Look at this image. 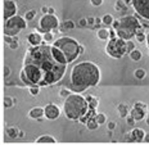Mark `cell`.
<instances>
[{
    "label": "cell",
    "instance_id": "6da1fadb",
    "mask_svg": "<svg viewBox=\"0 0 149 145\" xmlns=\"http://www.w3.org/2000/svg\"><path fill=\"white\" fill-rule=\"evenodd\" d=\"M67 64L66 57L58 48L40 44L27 50L22 71L27 76L30 86L45 87L58 83L64 77Z\"/></svg>",
    "mask_w": 149,
    "mask_h": 145
},
{
    "label": "cell",
    "instance_id": "7a4b0ae2",
    "mask_svg": "<svg viewBox=\"0 0 149 145\" xmlns=\"http://www.w3.org/2000/svg\"><path fill=\"white\" fill-rule=\"evenodd\" d=\"M69 87L74 93H82L86 89L96 86L100 81V70L92 62L77 63L71 71Z\"/></svg>",
    "mask_w": 149,
    "mask_h": 145
},
{
    "label": "cell",
    "instance_id": "83f0119b",
    "mask_svg": "<svg viewBox=\"0 0 149 145\" xmlns=\"http://www.w3.org/2000/svg\"><path fill=\"white\" fill-rule=\"evenodd\" d=\"M126 9V4L123 3V0H118L116 3V11L117 12H123Z\"/></svg>",
    "mask_w": 149,
    "mask_h": 145
},
{
    "label": "cell",
    "instance_id": "816d5d0a",
    "mask_svg": "<svg viewBox=\"0 0 149 145\" xmlns=\"http://www.w3.org/2000/svg\"><path fill=\"white\" fill-rule=\"evenodd\" d=\"M84 52H85L84 46H80V55H81V54H84Z\"/></svg>",
    "mask_w": 149,
    "mask_h": 145
},
{
    "label": "cell",
    "instance_id": "c3c4849f",
    "mask_svg": "<svg viewBox=\"0 0 149 145\" xmlns=\"http://www.w3.org/2000/svg\"><path fill=\"white\" fill-rule=\"evenodd\" d=\"M49 14H54L55 13V11H54V8H49V12H48Z\"/></svg>",
    "mask_w": 149,
    "mask_h": 145
},
{
    "label": "cell",
    "instance_id": "5b68a950",
    "mask_svg": "<svg viewBox=\"0 0 149 145\" xmlns=\"http://www.w3.org/2000/svg\"><path fill=\"white\" fill-rule=\"evenodd\" d=\"M140 26H141L140 21L136 19L134 16H123L120 19V24H118V27L114 31L118 37L127 41V40L132 39L134 36H136L138 28Z\"/></svg>",
    "mask_w": 149,
    "mask_h": 145
},
{
    "label": "cell",
    "instance_id": "f6af8a7d",
    "mask_svg": "<svg viewBox=\"0 0 149 145\" xmlns=\"http://www.w3.org/2000/svg\"><path fill=\"white\" fill-rule=\"evenodd\" d=\"M143 141L149 142V134H145V135H144V140H143Z\"/></svg>",
    "mask_w": 149,
    "mask_h": 145
},
{
    "label": "cell",
    "instance_id": "4dcf8cb0",
    "mask_svg": "<svg viewBox=\"0 0 149 145\" xmlns=\"http://www.w3.org/2000/svg\"><path fill=\"white\" fill-rule=\"evenodd\" d=\"M134 49H135V44H134V41L127 40V41H126V52L130 53V52H132Z\"/></svg>",
    "mask_w": 149,
    "mask_h": 145
},
{
    "label": "cell",
    "instance_id": "ee69618b",
    "mask_svg": "<svg viewBox=\"0 0 149 145\" xmlns=\"http://www.w3.org/2000/svg\"><path fill=\"white\" fill-rule=\"evenodd\" d=\"M41 12H43L44 14H48V12H49V8H46V7H43V8H41Z\"/></svg>",
    "mask_w": 149,
    "mask_h": 145
},
{
    "label": "cell",
    "instance_id": "b9f144b4",
    "mask_svg": "<svg viewBox=\"0 0 149 145\" xmlns=\"http://www.w3.org/2000/svg\"><path fill=\"white\" fill-rule=\"evenodd\" d=\"M4 76L5 77H9L10 76V68L8 67V66H5L4 67Z\"/></svg>",
    "mask_w": 149,
    "mask_h": 145
},
{
    "label": "cell",
    "instance_id": "2e32d148",
    "mask_svg": "<svg viewBox=\"0 0 149 145\" xmlns=\"http://www.w3.org/2000/svg\"><path fill=\"white\" fill-rule=\"evenodd\" d=\"M117 109H118V113H120V116L122 117V118H126V117L130 114V108H128V105L126 103L118 104Z\"/></svg>",
    "mask_w": 149,
    "mask_h": 145
},
{
    "label": "cell",
    "instance_id": "7dc6e473",
    "mask_svg": "<svg viewBox=\"0 0 149 145\" xmlns=\"http://www.w3.org/2000/svg\"><path fill=\"white\" fill-rule=\"evenodd\" d=\"M140 24H141V27H143V28H145V30L149 28V24L148 23H140Z\"/></svg>",
    "mask_w": 149,
    "mask_h": 145
},
{
    "label": "cell",
    "instance_id": "d6986e66",
    "mask_svg": "<svg viewBox=\"0 0 149 145\" xmlns=\"http://www.w3.org/2000/svg\"><path fill=\"white\" fill-rule=\"evenodd\" d=\"M96 35H98V39L100 40H109V31L105 28H99Z\"/></svg>",
    "mask_w": 149,
    "mask_h": 145
},
{
    "label": "cell",
    "instance_id": "7bdbcfd3",
    "mask_svg": "<svg viewBox=\"0 0 149 145\" xmlns=\"http://www.w3.org/2000/svg\"><path fill=\"white\" fill-rule=\"evenodd\" d=\"M114 127H116L114 122H109V123H108V130H114Z\"/></svg>",
    "mask_w": 149,
    "mask_h": 145
},
{
    "label": "cell",
    "instance_id": "74e56055",
    "mask_svg": "<svg viewBox=\"0 0 149 145\" xmlns=\"http://www.w3.org/2000/svg\"><path fill=\"white\" fill-rule=\"evenodd\" d=\"M91 1V4L94 7H100L103 4V0H90Z\"/></svg>",
    "mask_w": 149,
    "mask_h": 145
},
{
    "label": "cell",
    "instance_id": "ac0fdd59",
    "mask_svg": "<svg viewBox=\"0 0 149 145\" xmlns=\"http://www.w3.org/2000/svg\"><path fill=\"white\" fill-rule=\"evenodd\" d=\"M74 27H76V24L73 23V21L67 19V21H64L63 24L61 26V32H64V31H67V30H73Z\"/></svg>",
    "mask_w": 149,
    "mask_h": 145
},
{
    "label": "cell",
    "instance_id": "52a82bcc",
    "mask_svg": "<svg viewBox=\"0 0 149 145\" xmlns=\"http://www.w3.org/2000/svg\"><path fill=\"white\" fill-rule=\"evenodd\" d=\"M27 19L23 18L21 16H14L12 18H9L8 21H5L4 24V35H8V36H17L22 30L26 28L27 26Z\"/></svg>",
    "mask_w": 149,
    "mask_h": 145
},
{
    "label": "cell",
    "instance_id": "1f68e13d",
    "mask_svg": "<svg viewBox=\"0 0 149 145\" xmlns=\"http://www.w3.org/2000/svg\"><path fill=\"white\" fill-rule=\"evenodd\" d=\"M53 39H54V36H53L51 32H45V34L43 35V40H44V41H46V42L53 41Z\"/></svg>",
    "mask_w": 149,
    "mask_h": 145
},
{
    "label": "cell",
    "instance_id": "8992f818",
    "mask_svg": "<svg viewBox=\"0 0 149 145\" xmlns=\"http://www.w3.org/2000/svg\"><path fill=\"white\" fill-rule=\"evenodd\" d=\"M105 52L109 57L114 58V59H120L126 54V40L121 39V37L116 36L113 39L108 40V44L105 46Z\"/></svg>",
    "mask_w": 149,
    "mask_h": 145
},
{
    "label": "cell",
    "instance_id": "cb8c5ba5",
    "mask_svg": "<svg viewBox=\"0 0 149 145\" xmlns=\"http://www.w3.org/2000/svg\"><path fill=\"white\" fill-rule=\"evenodd\" d=\"M134 75H135L136 78H139V80H143V78L146 76V72H145V70H143V68H138V70H135Z\"/></svg>",
    "mask_w": 149,
    "mask_h": 145
},
{
    "label": "cell",
    "instance_id": "f5cc1de1",
    "mask_svg": "<svg viewBox=\"0 0 149 145\" xmlns=\"http://www.w3.org/2000/svg\"><path fill=\"white\" fill-rule=\"evenodd\" d=\"M146 124H149V116H148V118H146Z\"/></svg>",
    "mask_w": 149,
    "mask_h": 145
},
{
    "label": "cell",
    "instance_id": "f1b7e54d",
    "mask_svg": "<svg viewBox=\"0 0 149 145\" xmlns=\"http://www.w3.org/2000/svg\"><path fill=\"white\" fill-rule=\"evenodd\" d=\"M95 118H96V121H98V123H99V124L105 123V121H107V118H105V116L103 113H96Z\"/></svg>",
    "mask_w": 149,
    "mask_h": 145
},
{
    "label": "cell",
    "instance_id": "277c9868",
    "mask_svg": "<svg viewBox=\"0 0 149 145\" xmlns=\"http://www.w3.org/2000/svg\"><path fill=\"white\" fill-rule=\"evenodd\" d=\"M53 45L63 53V55L66 57L68 63L74 62L80 57V46L81 45L72 37H67V36L59 37L58 40L53 41Z\"/></svg>",
    "mask_w": 149,
    "mask_h": 145
},
{
    "label": "cell",
    "instance_id": "4fadbf2b",
    "mask_svg": "<svg viewBox=\"0 0 149 145\" xmlns=\"http://www.w3.org/2000/svg\"><path fill=\"white\" fill-rule=\"evenodd\" d=\"M27 41L31 44V46H36V45L43 44V36H41L40 32H32L27 36Z\"/></svg>",
    "mask_w": 149,
    "mask_h": 145
},
{
    "label": "cell",
    "instance_id": "e575fe53",
    "mask_svg": "<svg viewBox=\"0 0 149 145\" xmlns=\"http://www.w3.org/2000/svg\"><path fill=\"white\" fill-rule=\"evenodd\" d=\"M68 95H71V91H69L68 89H66V87L61 89V96L62 98H67Z\"/></svg>",
    "mask_w": 149,
    "mask_h": 145
},
{
    "label": "cell",
    "instance_id": "f546056e",
    "mask_svg": "<svg viewBox=\"0 0 149 145\" xmlns=\"http://www.w3.org/2000/svg\"><path fill=\"white\" fill-rule=\"evenodd\" d=\"M18 46H19V44H18V37L14 36L13 37V41L9 44V48L12 50H15V49H18Z\"/></svg>",
    "mask_w": 149,
    "mask_h": 145
},
{
    "label": "cell",
    "instance_id": "30bf717a",
    "mask_svg": "<svg viewBox=\"0 0 149 145\" xmlns=\"http://www.w3.org/2000/svg\"><path fill=\"white\" fill-rule=\"evenodd\" d=\"M17 16V4L13 0H5L4 1V19L8 21L9 18Z\"/></svg>",
    "mask_w": 149,
    "mask_h": 145
},
{
    "label": "cell",
    "instance_id": "44dd1931",
    "mask_svg": "<svg viewBox=\"0 0 149 145\" xmlns=\"http://www.w3.org/2000/svg\"><path fill=\"white\" fill-rule=\"evenodd\" d=\"M86 126H87V128L89 130H96L98 127H99V123H98V121H96L95 117H91V118L87 119Z\"/></svg>",
    "mask_w": 149,
    "mask_h": 145
},
{
    "label": "cell",
    "instance_id": "7c38bea8",
    "mask_svg": "<svg viewBox=\"0 0 149 145\" xmlns=\"http://www.w3.org/2000/svg\"><path fill=\"white\" fill-rule=\"evenodd\" d=\"M61 114V109L55 105V104H48L44 108V116L48 119H57Z\"/></svg>",
    "mask_w": 149,
    "mask_h": 145
},
{
    "label": "cell",
    "instance_id": "ba28073f",
    "mask_svg": "<svg viewBox=\"0 0 149 145\" xmlns=\"http://www.w3.org/2000/svg\"><path fill=\"white\" fill-rule=\"evenodd\" d=\"M58 18H57L54 14H44L43 18L40 19V23H39L37 31L40 34H45V32H50L58 28Z\"/></svg>",
    "mask_w": 149,
    "mask_h": 145
},
{
    "label": "cell",
    "instance_id": "f907efd6",
    "mask_svg": "<svg viewBox=\"0 0 149 145\" xmlns=\"http://www.w3.org/2000/svg\"><path fill=\"white\" fill-rule=\"evenodd\" d=\"M18 137H25V132H23V131H19V134H18Z\"/></svg>",
    "mask_w": 149,
    "mask_h": 145
},
{
    "label": "cell",
    "instance_id": "bcb514c9",
    "mask_svg": "<svg viewBox=\"0 0 149 145\" xmlns=\"http://www.w3.org/2000/svg\"><path fill=\"white\" fill-rule=\"evenodd\" d=\"M123 3H125L126 5H130V4H132V0H123Z\"/></svg>",
    "mask_w": 149,
    "mask_h": 145
},
{
    "label": "cell",
    "instance_id": "836d02e7",
    "mask_svg": "<svg viewBox=\"0 0 149 145\" xmlns=\"http://www.w3.org/2000/svg\"><path fill=\"white\" fill-rule=\"evenodd\" d=\"M39 90H40V87L39 86H30V94L32 96H36L39 94Z\"/></svg>",
    "mask_w": 149,
    "mask_h": 145
},
{
    "label": "cell",
    "instance_id": "8fae6325",
    "mask_svg": "<svg viewBox=\"0 0 149 145\" xmlns=\"http://www.w3.org/2000/svg\"><path fill=\"white\" fill-rule=\"evenodd\" d=\"M130 114L135 118V121H141L145 117V105L141 103H135L132 109H130Z\"/></svg>",
    "mask_w": 149,
    "mask_h": 145
},
{
    "label": "cell",
    "instance_id": "9c48e42d",
    "mask_svg": "<svg viewBox=\"0 0 149 145\" xmlns=\"http://www.w3.org/2000/svg\"><path fill=\"white\" fill-rule=\"evenodd\" d=\"M132 7L143 19L149 21V0H132Z\"/></svg>",
    "mask_w": 149,
    "mask_h": 145
},
{
    "label": "cell",
    "instance_id": "4316f807",
    "mask_svg": "<svg viewBox=\"0 0 149 145\" xmlns=\"http://www.w3.org/2000/svg\"><path fill=\"white\" fill-rule=\"evenodd\" d=\"M35 17H36V11L35 9H31V11L26 12V14H25V18L27 19V21H32Z\"/></svg>",
    "mask_w": 149,
    "mask_h": 145
},
{
    "label": "cell",
    "instance_id": "d590c367",
    "mask_svg": "<svg viewBox=\"0 0 149 145\" xmlns=\"http://www.w3.org/2000/svg\"><path fill=\"white\" fill-rule=\"evenodd\" d=\"M126 122H127L128 124H130V126H134V124H135V118H134L132 116H131V114H128L127 117H126Z\"/></svg>",
    "mask_w": 149,
    "mask_h": 145
},
{
    "label": "cell",
    "instance_id": "d6a6232c",
    "mask_svg": "<svg viewBox=\"0 0 149 145\" xmlns=\"http://www.w3.org/2000/svg\"><path fill=\"white\" fill-rule=\"evenodd\" d=\"M136 39H138L139 42H144L146 40V35L144 34V32H138V34H136Z\"/></svg>",
    "mask_w": 149,
    "mask_h": 145
},
{
    "label": "cell",
    "instance_id": "f35d334b",
    "mask_svg": "<svg viewBox=\"0 0 149 145\" xmlns=\"http://www.w3.org/2000/svg\"><path fill=\"white\" fill-rule=\"evenodd\" d=\"M95 24V17H87V26Z\"/></svg>",
    "mask_w": 149,
    "mask_h": 145
},
{
    "label": "cell",
    "instance_id": "681fc988",
    "mask_svg": "<svg viewBox=\"0 0 149 145\" xmlns=\"http://www.w3.org/2000/svg\"><path fill=\"white\" fill-rule=\"evenodd\" d=\"M146 46H148V49H149V32H148V35H146Z\"/></svg>",
    "mask_w": 149,
    "mask_h": 145
},
{
    "label": "cell",
    "instance_id": "8d00e7d4",
    "mask_svg": "<svg viewBox=\"0 0 149 145\" xmlns=\"http://www.w3.org/2000/svg\"><path fill=\"white\" fill-rule=\"evenodd\" d=\"M78 26L80 27H86L87 26V18H81L78 21Z\"/></svg>",
    "mask_w": 149,
    "mask_h": 145
},
{
    "label": "cell",
    "instance_id": "484cf974",
    "mask_svg": "<svg viewBox=\"0 0 149 145\" xmlns=\"http://www.w3.org/2000/svg\"><path fill=\"white\" fill-rule=\"evenodd\" d=\"M102 21H103V23L104 24H107V26H112V23H113V17L110 16V14H105L104 17L102 18Z\"/></svg>",
    "mask_w": 149,
    "mask_h": 145
},
{
    "label": "cell",
    "instance_id": "9a60e30c",
    "mask_svg": "<svg viewBox=\"0 0 149 145\" xmlns=\"http://www.w3.org/2000/svg\"><path fill=\"white\" fill-rule=\"evenodd\" d=\"M28 116L33 119H40L41 117L44 116V108H40V107L32 108L30 112H28Z\"/></svg>",
    "mask_w": 149,
    "mask_h": 145
},
{
    "label": "cell",
    "instance_id": "3957f363",
    "mask_svg": "<svg viewBox=\"0 0 149 145\" xmlns=\"http://www.w3.org/2000/svg\"><path fill=\"white\" fill-rule=\"evenodd\" d=\"M89 109V103L86 98L80 94H71L66 98L63 103V112L66 117L71 121H78L86 114Z\"/></svg>",
    "mask_w": 149,
    "mask_h": 145
},
{
    "label": "cell",
    "instance_id": "603a6c76",
    "mask_svg": "<svg viewBox=\"0 0 149 145\" xmlns=\"http://www.w3.org/2000/svg\"><path fill=\"white\" fill-rule=\"evenodd\" d=\"M86 100H87V103H89L90 108H96V107L99 105V101H98V99L94 98V96H91V95H87L86 96Z\"/></svg>",
    "mask_w": 149,
    "mask_h": 145
},
{
    "label": "cell",
    "instance_id": "d4e9b609",
    "mask_svg": "<svg viewBox=\"0 0 149 145\" xmlns=\"http://www.w3.org/2000/svg\"><path fill=\"white\" fill-rule=\"evenodd\" d=\"M15 99L14 98H10V96H5L4 98V107L5 108H10L13 105V103H15Z\"/></svg>",
    "mask_w": 149,
    "mask_h": 145
},
{
    "label": "cell",
    "instance_id": "7402d4cb",
    "mask_svg": "<svg viewBox=\"0 0 149 145\" xmlns=\"http://www.w3.org/2000/svg\"><path fill=\"white\" fill-rule=\"evenodd\" d=\"M18 134H19V130H18L17 127H8L7 128V135L10 137V139L18 137Z\"/></svg>",
    "mask_w": 149,
    "mask_h": 145
},
{
    "label": "cell",
    "instance_id": "ab89813d",
    "mask_svg": "<svg viewBox=\"0 0 149 145\" xmlns=\"http://www.w3.org/2000/svg\"><path fill=\"white\" fill-rule=\"evenodd\" d=\"M125 141H128V142H135L134 141V137H132V135H131V132L128 135H126L125 136Z\"/></svg>",
    "mask_w": 149,
    "mask_h": 145
},
{
    "label": "cell",
    "instance_id": "5bb4252c",
    "mask_svg": "<svg viewBox=\"0 0 149 145\" xmlns=\"http://www.w3.org/2000/svg\"><path fill=\"white\" fill-rule=\"evenodd\" d=\"M131 135L134 137V141L135 142H141L144 140V135H145V131L143 128H134L131 131Z\"/></svg>",
    "mask_w": 149,
    "mask_h": 145
},
{
    "label": "cell",
    "instance_id": "ffe728a7",
    "mask_svg": "<svg viewBox=\"0 0 149 145\" xmlns=\"http://www.w3.org/2000/svg\"><path fill=\"white\" fill-rule=\"evenodd\" d=\"M128 55H130V58L134 60V62H139V60L141 59V57H143L141 52H140V50H138V49H134L132 52L128 53Z\"/></svg>",
    "mask_w": 149,
    "mask_h": 145
},
{
    "label": "cell",
    "instance_id": "e0dca14e",
    "mask_svg": "<svg viewBox=\"0 0 149 145\" xmlns=\"http://www.w3.org/2000/svg\"><path fill=\"white\" fill-rule=\"evenodd\" d=\"M57 140L54 139L53 136H49V135H43V136H40L39 139H36V142L37 144H44V142H46V144H54Z\"/></svg>",
    "mask_w": 149,
    "mask_h": 145
},
{
    "label": "cell",
    "instance_id": "60d3db41",
    "mask_svg": "<svg viewBox=\"0 0 149 145\" xmlns=\"http://www.w3.org/2000/svg\"><path fill=\"white\" fill-rule=\"evenodd\" d=\"M4 41L7 42L8 45H9L10 42L13 41V36H8V35H4Z\"/></svg>",
    "mask_w": 149,
    "mask_h": 145
}]
</instances>
